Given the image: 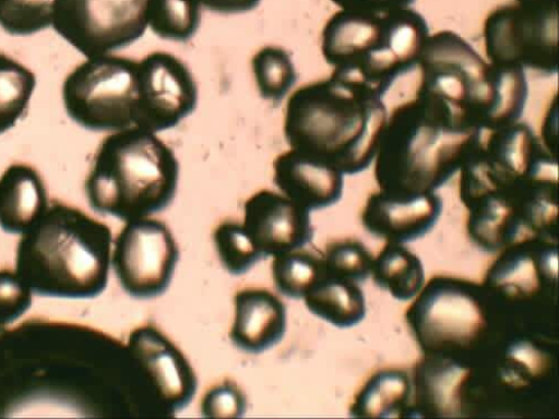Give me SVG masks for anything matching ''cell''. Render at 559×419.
<instances>
[{
	"label": "cell",
	"mask_w": 559,
	"mask_h": 419,
	"mask_svg": "<svg viewBox=\"0 0 559 419\" xmlns=\"http://www.w3.org/2000/svg\"><path fill=\"white\" fill-rule=\"evenodd\" d=\"M388 119L376 93L332 74L294 93L284 131L292 149L354 176L374 161Z\"/></svg>",
	"instance_id": "cell-1"
},
{
	"label": "cell",
	"mask_w": 559,
	"mask_h": 419,
	"mask_svg": "<svg viewBox=\"0 0 559 419\" xmlns=\"http://www.w3.org/2000/svg\"><path fill=\"white\" fill-rule=\"evenodd\" d=\"M416 97L442 106L460 124L495 131L520 122L528 101L525 70L486 61L452 31L430 35L419 58Z\"/></svg>",
	"instance_id": "cell-2"
},
{
	"label": "cell",
	"mask_w": 559,
	"mask_h": 419,
	"mask_svg": "<svg viewBox=\"0 0 559 419\" xmlns=\"http://www.w3.org/2000/svg\"><path fill=\"white\" fill-rule=\"evenodd\" d=\"M481 140L483 131L460 124L439 104L416 97L388 119L374 159L379 188L395 196L437 193Z\"/></svg>",
	"instance_id": "cell-3"
},
{
	"label": "cell",
	"mask_w": 559,
	"mask_h": 419,
	"mask_svg": "<svg viewBox=\"0 0 559 419\" xmlns=\"http://www.w3.org/2000/svg\"><path fill=\"white\" fill-rule=\"evenodd\" d=\"M112 244L106 224L76 208L53 205L25 232L21 278L40 295L98 297L109 282Z\"/></svg>",
	"instance_id": "cell-4"
},
{
	"label": "cell",
	"mask_w": 559,
	"mask_h": 419,
	"mask_svg": "<svg viewBox=\"0 0 559 419\" xmlns=\"http://www.w3.org/2000/svg\"><path fill=\"white\" fill-rule=\"evenodd\" d=\"M430 36L427 20L408 9L340 11L325 23L321 53L333 75L384 98L395 81L418 67Z\"/></svg>",
	"instance_id": "cell-5"
},
{
	"label": "cell",
	"mask_w": 559,
	"mask_h": 419,
	"mask_svg": "<svg viewBox=\"0 0 559 419\" xmlns=\"http://www.w3.org/2000/svg\"><path fill=\"white\" fill-rule=\"evenodd\" d=\"M179 161L157 133L129 128L108 135L85 181L91 208L123 222L152 217L174 202Z\"/></svg>",
	"instance_id": "cell-6"
},
{
	"label": "cell",
	"mask_w": 559,
	"mask_h": 419,
	"mask_svg": "<svg viewBox=\"0 0 559 419\" xmlns=\"http://www.w3.org/2000/svg\"><path fill=\"white\" fill-rule=\"evenodd\" d=\"M483 290L460 278L438 276L424 287L406 311L409 331L425 356L476 349L490 322Z\"/></svg>",
	"instance_id": "cell-7"
},
{
	"label": "cell",
	"mask_w": 559,
	"mask_h": 419,
	"mask_svg": "<svg viewBox=\"0 0 559 419\" xmlns=\"http://www.w3.org/2000/svg\"><path fill=\"white\" fill-rule=\"evenodd\" d=\"M460 200L471 208L481 200L538 180H557L556 156L524 122L491 131L464 161Z\"/></svg>",
	"instance_id": "cell-8"
},
{
	"label": "cell",
	"mask_w": 559,
	"mask_h": 419,
	"mask_svg": "<svg viewBox=\"0 0 559 419\" xmlns=\"http://www.w3.org/2000/svg\"><path fill=\"white\" fill-rule=\"evenodd\" d=\"M139 96V62L111 55L86 59L62 87L68 116L92 132L115 133L135 127Z\"/></svg>",
	"instance_id": "cell-9"
},
{
	"label": "cell",
	"mask_w": 559,
	"mask_h": 419,
	"mask_svg": "<svg viewBox=\"0 0 559 419\" xmlns=\"http://www.w3.org/2000/svg\"><path fill=\"white\" fill-rule=\"evenodd\" d=\"M484 39L493 64L530 69L543 76L558 73V7H499L485 22Z\"/></svg>",
	"instance_id": "cell-10"
},
{
	"label": "cell",
	"mask_w": 559,
	"mask_h": 419,
	"mask_svg": "<svg viewBox=\"0 0 559 419\" xmlns=\"http://www.w3.org/2000/svg\"><path fill=\"white\" fill-rule=\"evenodd\" d=\"M151 0H56L53 28L86 59L110 56L142 38Z\"/></svg>",
	"instance_id": "cell-11"
},
{
	"label": "cell",
	"mask_w": 559,
	"mask_h": 419,
	"mask_svg": "<svg viewBox=\"0 0 559 419\" xmlns=\"http://www.w3.org/2000/svg\"><path fill=\"white\" fill-rule=\"evenodd\" d=\"M179 256L170 228L145 217L126 222L112 244L111 266L127 295L151 300L169 289Z\"/></svg>",
	"instance_id": "cell-12"
},
{
	"label": "cell",
	"mask_w": 559,
	"mask_h": 419,
	"mask_svg": "<svg viewBox=\"0 0 559 419\" xmlns=\"http://www.w3.org/2000/svg\"><path fill=\"white\" fill-rule=\"evenodd\" d=\"M139 92L135 128L164 132L198 109L199 86L193 73L168 52H154L139 61Z\"/></svg>",
	"instance_id": "cell-13"
},
{
	"label": "cell",
	"mask_w": 559,
	"mask_h": 419,
	"mask_svg": "<svg viewBox=\"0 0 559 419\" xmlns=\"http://www.w3.org/2000/svg\"><path fill=\"white\" fill-rule=\"evenodd\" d=\"M127 346L146 370L169 417L191 405L199 390L197 371L168 336L148 323L131 332Z\"/></svg>",
	"instance_id": "cell-14"
},
{
	"label": "cell",
	"mask_w": 559,
	"mask_h": 419,
	"mask_svg": "<svg viewBox=\"0 0 559 419\" xmlns=\"http://www.w3.org/2000/svg\"><path fill=\"white\" fill-rule=\"evenodd\" d=\"M243 212L242 224L264 260L305 249L313 238L311 212L282 193L262 190Z\"/></svg>",
	"instance_id": "cell-15"
},
{
	"label": "cell",
	"mask_w": 559,
	"mask_h": 419,
	"mask_svg": "<svg viewBox=\"0 0 559 419\" xmlns=\"http://www.w3.org/2000/svg\"><path fill=\"white\" fill-rule=\"evenodd\" d=\"M442 211L443 202L437 193L395 196L380 190L368 197L361 223L372 237L403 246L429 235Z\"/></svg>",
	"instance_id": "cell-16"
},
{
	"label": "cell",
	"mask_w": 559,
	"mask_h": 419,
	"mask_svg": "<svg viewBox=\"0 0 559 419\" xmlns=\"http://www.w3.org/2000/svg\"><path fill=\"white\" fill-rule=\"evenodd\" d=\"M287 307L263 288H247L235 296V320L229 331L233 345L243 352L259 355L273 349L287 334Z\"/></svg>",
	"instance_id": "cell-17"
},
{
	"label": "cell",
	"mask_w": 559,
	"mask_h": 419,
	"mask_svg": "<svg viewBox=\"0 0 559 419\" xmlns=\"http://www.w3.org/2000/svg\"><path fill=\"white\" fill-rule=\"evenodd\" d=\"M473 369L451 356L428 355L414 370L415 403L426 416L463 417Z\"/></svg>",
	"instance_id": "cell-18"
},
{
	"label": "cell",
	"mask_w": 559,
	"mask_h": 419,
	"mask_svg": "<svg viewBox=\"0 0 559 419\" xmlns=\"http://www.w3.org/2000/svg\"><path fill=\"white\" fill-rule=\"evenodd\" d=\"M273 182L280 193L309 212L336 205L344 193L342 172L294 149L274 159Z\"/></svg>",
	"instance_id": "cell-19"
},
{
	"label": "cell",
	"mask_w": 559,
	"mask_h": 419,
	"mask_svg": "<svg viewBox=\"0 0 559 419\" xmlns=\"http://www.w3.org/2000/svg\"><path fill=\"white\" fill-rule=\"evenodd\" d=\"M503 251L486 276L487 292L507 302H527L542 294L545 283L557 282V250H545L537 256L523 243Z\"/></svg>",
	"instance_id": "cell-20"
},
{
	"label": "cell",
	"mask_w": 559,
	"mask_h": 419,
	"mask_svg": "<svg viewBox=\"0 0 559 419\" xmlns=\"http://www.w3.org/2000/svg\"><path fill=\"white\" fill-rule=\"evenodd\" d=\"M48 211L44 182L31 166L15 164L0 177V227L25 235Z\"/></svg>",
	"instance_id": "cell-21"
},
{
	"label": "cell",
	"mask_w": 559,
	"mask_h": 419,
	"mask_svg": "<svg viewBox=\"0 0 559 419\" xmlns=\"http://www.w3.org/2000/svg\"><path fill=\"white\" fill-rule=\"evenodd\" d=\"M304 301L310 313L340 330L356 327L367 314L365 295L359 285L324 275Z\"/></svg>",
	"instance_id": "cell-22"
},
{
	"label": "cell",
	"mask_w": 559,
	"mask_h": 419,
	"mask_svg": "<svg viewBox=\"0 0 559 419\" xmlns=\"http://www.w3.org/2000/svg\"><path fill=\"white\" fill-rule=\"evenodd\" d=\"M370 276L380 289L401 302L413 300L426 284L421 259L402 244L388 243L372 262Z\"/></svg>",
	"instance_id": "cell-23"
},
{
	"label": "cell",
	"mask_w": 559,
	"mask_h": 419,
	"mask_svg": "<svg viewBox=\"0 0 559 419\" xmlns=\"http://www.w3.org/2000/svg\"><path fill=\"white\" fill-rule=\"evenodd\" d=\"M412 394V384L401 371L379 372L357 395L350 407L356 418H400Z\"/></svg>",
	"instance_id": "cell-24"
},
{
	"label": "cell",
	"mask_w": 559,
	"mask_h": 419,
	"mask_svg": "<svg viewBox=\"0 0 559 419\" xmlns=\"http://www.w3.org/2000/svg\"><path fill=\"white\" fill-rule=\"evenodd\" d=\"M36 85V75L29 69L0 53V135L26 117Z\"/></svg>",
	"instance_id": "cell-25"
},
{
	"label": "cell",
	"mask_w": 559,
	"mask_h": 419,
	"mask_svg": "<svg viewBox=\"0 0 559 419\" xmlns=\"http://www.w3.org/2000/svg\"><path fill=\"white\" fill-rule=\"evenodd\" d=\"M551 359L530 340L509 344L497 367V376L510 391H523L548 376Z\"/></svg>",
	"instance_id": "cell-26"
},
{
	"label": "cell",
	"mask_w": 559,
	"mask_h": 419,
	"mask_svg": "<svg viewBox=\"0 0 559 419\" xmlns=\"http://www.w3.org/2000/svg\"><path fill=\"white\" fill-rule=\"evenodd\" d=\"M251 64L260 97L274 106L282 104L298 80L290 53L280 46H265Z\"/></svg>",
	"instance_id": "cell-27"
},
{
	"label": "cell",
	"mask_w": 559,
	"mask_h": 419,
	"mask_svg": "<svg viewBox=\"0 0 559 419\" xmlns=\"http://www.w3.org/2000/svg\"><path fill=\"white\" fill-rule=\"evenodd\" d=\"M201 22L200 0H151L148 27L162 39L189 41L198 34Z\"/></svg>",
	"instance_id": "cell-28"
},
{
	"label": "cell",
	"mask_w": 559,
	"mask_h": 419,
	"mask_svg": "<svg viewBox=\"0 0 559 419\" xmlns=\"http://www.w3.org/2000/svg\"><path fill=\"white\" fill-rule=\"evenodd\" d=\"M272 259L271 271L275 289L289 299L304 300L323 276L322 259L305 249Z\"/></svg>",
	"instance_id": "cell-29"
},
{
	"label": "cell",
	"mask_w": 559,
	"mask_h": 419,
	"mask_svg": "<svg viewBox=\"0 0 559 419\" xmlns=\"http://www.w3.org/2000/svg\"><path fill=\"white\" fill-rule=\"evenodd\" d=\"M213 243L222 266L240 276L264 260L242 223L224 220L213 231Z\"/></svg>",
	"instance_id": "cell-30"
},
{
	"label": "cell",
	"mask_w": 559,
	"mask_h": 419,
	"mask_svg": "<svg viewBox=\"0 0 559 419\" xmlns=\"http://www.w3.org/2000/svg\"><path fill=\"white\" fill-rule=\"evenodd\" d=\"M56 0H0V27L26 37L53 26Z\"/></svg>",
	"instance_id": "cell-31"
},
{
	"label": "cell",
	"mask_w": 559,
	"mask_h": 419,
	"mask_svg": "<svg viewBox=\"0 0 559 419\" xmlns=\"http://www.w3.org/2000/svg\"><path fill=\"white\" fill-rule=\"evenodd\" d=\"M374 258L356 241H340L325 249L322 256L323 275L341 282L360 285L371 274Z\"/></svg>",
	"instance_id": "cell-32"
},
{
	"label": "cell",
	"mask_w": 559,
	"mask_h": 419,
	"mask_svg": "<svg viewBox=\"0 0 559 419\" xmlns=\"http://www.w3.org/2000/svg\"><path fill=\"white\" fill-rule=\"evenodd\" d=\"M247 410L245 391L229 379L212 386L201 400V414L205 418H241Z\"/></svg>",
	"instance_id": "cell-33"
},
{
	"label": "cell",
	"mask_w": 559,
	"mask_h": 419,
	"mask_svg": "<svg viewBox=\"0 0 559 419\" xmlns=\"http://www.w3.org/2000/svg\"><path fill=\"white\" fill-rule=\"evenodd\" d=\"M31 302L29 288L13 274H0V323H8L25 312Z\"/></svg>",
	"instance_id": "cell-34"
},
{
	"label": "cell",
	"mask_w": 559,
	"mask_h": 419,
	"mask_svg": "<svg viewBox=\"0 0 559 419\" xmlns=\"http://www.w3.org/2000/svg\"><path fill=\"white\" fill-rule=\"evenodd\" d=\"M342 11L381 13L411 8L416 0H332Z\"/></svg>",
	"instance_id": "cell-35"
},
{
	"label": "cell",
	"mask_w": 559,
	"mask_h": 419,
	"mask_svg": "<svg viewBox=\"0 0 559 419\" xmlns=\"http://www.w3.org/2000/svg\"><path fill=\"white\" fill-rule=\"evenodd\" d=\"M520 4L532 5V7H544L552 8L558 7V0H516Z\"/></svg>",
	"instance_id": "cell-36"
}]
</instances>
